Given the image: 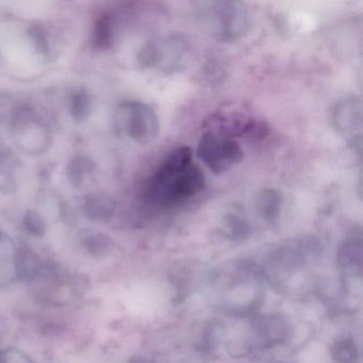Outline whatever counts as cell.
Segmentation results:
<instances>
[{
    "label": "cell",
    "mask_w": 363,
    "mask_h": 363,
    "mask_svg": "<svg viewBox=\"0 0 363 363\" xmlns=\"http://www.w3.org/2000/svg\"><path fill=\"white\" fill-rule=\"evenodd\" d=\"M130 363H147L143 358H135Z\"/></svg>",
    "instance_id": "cell-17"
},
{
    "label": "cell",
    "mask_w": 363,
    "mask_h": 363,
    "mask_svg": "<svg viewBox=\"0 0 363 363\" xmlns=\"http://www.w3.org/2000/svg\"><path fill=\"white\" fill-rule=\"evenodd\" d=\"M116 126L118 133L140 144L152 143L160 131L156 110L142 101H126L116 110Z\"/></svg>",
    "instance_id": "cell-4"
},
{
    "label": "cell",
    "mask_w": 363,
    "mask_h": 363,
    "mask_svg": "<svg viewBox=\"0 0 363 363\" xmlns=\"http://www.w3.org/2000/svg\"><path fill=\"white\" fill-rule=\"evenodd\" d=\"M225 226L231 235L243 237L248 233L250 225L244 214L243 208L237 205L225 216Z\"/></svg>",
    "instance_id": "cell-10"
},
{
    "label": "cell",
    "mask_w": 363,
    "mask_h": 363,
    "mask_svg": "<svg viewBox=\"0 0 363 363\" xmlns=\"http://www.w3.org/2000/svg\"><path fill=\"white\" fill-rule=\"evenodd\" d=\"M72 114L77 121H84L88 118L91 110V101L88 93L78 92L72 101Z\"/></svg>",
    "instance_id": "cell-12"
},
{
    "label": "cell",
    "mask_w": 363,
    "mask_h": 363,
    "mask_svg": "<svg viewBox=\"0 0 363 363\" xmlns=\"http://www.w3.org/2000/svg\"><path fill=\"white\" fill-rule=\"evenodd\" d=\"M93 172V164L86 159L78 158L71 163L69 167V178L72 184L80 186L84 184L86 177Z\"/></svg>",
    "instance_id": "cell-11"
},
{
    "label": "cell",
    "mask_w": 363,
    "mask_h": 363,
    "mask_svg": "<svg viewBox=\"0 0 363 363\" xmlns=\"http://www.w3.org/2000/svg\"><path fill=\"white\" fill-rule=\"evenodd\" d=\"M112 29L109 18H103L99 21L95 27L94 43L99 48H105L111 42Z\"/></svg>",
    "instance_id": "cell-14"
},
{
    "label": "cell",
    "mask_w": 363,
    "mask_h": 363,
    "mask_svg": "<svg viewBox=\"0 0 363 363\" xmlns=\"http://www.w3.org/2000/svg\"><path fill=\"white\" fill-rule=\"evenodd\" d=\"M4 359H5V363H33L26 354L14 348L4 350Z\"/></svg>",
    "instance_id": "cell-16"
},
{
    "label": "cell",
    "mask_w": 363,
    "mask_h": 363,
    "mask_svg": "<svg viewBox=\"0 0 363 363\" xmlns=\"http://www.w3.org/2000/svg\"><path fill=\"white\" fill-rule=\"evenodd\" d=\"M116 203L113 199L104 194H94L86 199L84 205L86 216L91 220H107L113 214Z\"/></svg>",
    "instance_id": "cell-9"
},
{
    "label": "cell",
    "mask_w": 363,
    "mask_h": 363,
    "mask_svg": "<svg viewBox=\"0 0 363 363\" xmlns=\"http://www.w3.org/2000/svg\"><path fill=\"white\" fill-rule=\"evenodd\" d=\"M206 186V177L193 160L190 147L169 152L146 184L144 199L156 208H172L197 196Z\"/></svg>",
    "instance_id": "cell-1"
},
{
    "label": "cell",
    "mask_w": 363,
    "mask_h": 363,
    "mask_svg": "<svg viewBox=\"0 0 363 363\" xmlns=\"http://www.w3.org/2000/svg\"><path fill=\"white\" fill-rule=\"evenodd\" d=\"M197 157L212 173L223 175L242 162L244 152L230 137L208 131L197 144Z\"/></svg>",
    "instance_id": "cell-5"
},
{
    "label": "cell",
    "mask_w": 363,
    "mask_h": 363,
    "mask_svg": "<svg viewBox=\"0 0 363 363\" xmlns=\"http://www.w3.org/2000/svg\"><path fill=\"white\" fill-rule=\"evenodd\" d=\"M330 121L333 129L341 135L354 152L360 154L362 147V103L350 95L339 99L331 108Z\"/></svg>",
    "instance_id": "cell-6"
},
{
    "label": "cell",
    "mask_w": 363,
    "mask_h": 363,
    "mask_svg": "<svg viewBox=\"0 0 363 363\" xmlns=\"http://www.w3.org/2000/svg\"><path fill=\"white\" fill-rule=\"evenodd\" d=\"M110 243H111L110 240L106 238L105 235H101V233H93V235H86V239H84L86 247L95 257L104 256L109 250Z\"/></svg>",
    "instance_id": "cell-13"
},
{
    "label": "cell",
    "mask_w": 363,
    "mask_h": 363,
    "mask_svg": "<svg viewBox=\"0 0 363 363\" xmlns=\"http://www.w3.org/2000/svg\"><path fill=\"white\" fill-rule=\"evenodd\" d=\"M197 20L212 39L224 44L241 41L252 28L250 12L237 1L199 4Z\"/></svg>",
    "instance_id": "cell-2"
},
{
    "label": "cell",
    "mask_w": 363,
    "mask_h": 363,
    "mask_svg": "<svg viewBox=\"0 0 363 363\" xmlns=\"http://www.w3.org/2000/svg\"><path fill=\"white\" fill-rule=\"evenodd\" d=\"M284 195L277 189L264 188L255 197L257 214L269 224L276 223L284 207Z\"/></svg>",
    "instance_id": "cell-7"
},
{
    "label": "cell",
    "mask_w": 363,
    "mask_h": 363,
    "mask_svg": "<svg viewBox=\"0 0 363 363\" xmlns=\"http://www.w3.org/2000/svg\"><path fill=\"white\" fill-rule=\"evenodd\" d=\"M16 250L8 238L0 235V289L9 286L18 278Z\"/></svg>",
    "instance_id": "cell-8"
},
{
    "label": "cell",
    "mask_w": 363,
    "mask_h": 363,
    "mask_svg": "<svg viewBox=\"0 0 363 363\" xmlns=\"http://www.w3.org/2000/svg\"><path fill=\"white\" fill-rule=\"evenodd\" d=\"M25 227L31 235L42 237L45 233V225L39 214L29 212L25 218Z\"/></svg>",
    "instance_id": "cell-15"
},
{
    "label": "cell",
    "mask_w": 363,
    "mask_h": 363,
    "mask_svg": "<svg viewBox=\"0 0 363 363\" xmlns=\"http://www.w3.org/2000/svg\"><path fill=\"white\" fill-rule=\"evenodd\" d=\"M193 48L188 38L176 33L152 38L138 52L140 67L163 75L182 73L190 65Z\"/></svg>",
    "instance_id": "cell-3"
},
{
    "label": "cell",
    "mask_w": 363,
    "mask_h": 363,
    "mask_svg": "<svg viewBox=\"0 0 363 363\" xmlns=\"http://www.w3.org/2000/svg\"><path fill=\"white\" fill-rule=\"evenodd\" d=\"M0 363H5V359H4V350H0Z\"/></svg>",
    "instance_id": "cell-18"
}]
</instances>
